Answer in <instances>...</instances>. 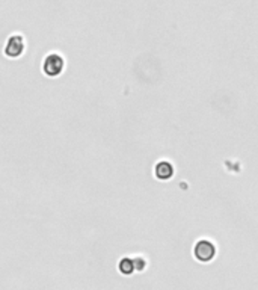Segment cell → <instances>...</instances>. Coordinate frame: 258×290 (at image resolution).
Masks as SVG:
<instances>
[{"instance_id": "obj_3", "label": "cell", "mask_w": 258, "mask_h": 290, "mask_svg": "<svg viewBox=\"0 0 258 290\" xmlns=\"http://www.w3.org/2000/svg\"><path fill=\"white\" fill-rule=\"evenodd\" d=\"M26 49V43L24 38L20 33H14L8 38L6 44H5V55L11 59H17L24 53Z\"/></svg>"}, {"instance_id": "obj_4", "label": "cell", "mask_w": 258, "mask_h": 290, "mask_svg": "<svg viewBox=\"0 0 258 290\" xmlns=\"http://www.w3.org/2000/svg\"><path fill=\"white\" fill-rule=\"evenodd\" d=\"M154 176L156 179L162 180V182H168L174 177V165L168 160H162L156 165L154 168Z\"/></svg>"}, {"instance_id": "obj_1", "label": "cell", "mask_w": 258, "mask_h": 290, "mask_svg": "<svg viewBox=\"0 0 258 290\" xmlns=\"http://www.w3.org/2000/svg\"><path fill=\"white\" fill-rule=\"evenodd\" d=\"M218 254V246L210 239H199L193 246V257L201 263H210Z\"/></svg>"}, {"instance_id": "obj_5", "label": "cell", "mask_w": 258, "mask_h": 290, "mask_svg": "<svg viewBox=\"0 0 258 290\" xmlns=\"http://www.w3.org/2000/svg\"><path fill=\"white\" fill-rule=\"evenodd\" d=\"M118 271L122 275H132L136 271L135 259H132V257H124V259H121L119 263H118Z\"/></svg>"}, {"instance_id": "obj_2", "label": "cell", "mask_w": 258, "mask_h": 290, "mask_svg": "<svg viewBox=\"0 0 258 290\" xmlns=\"http://www.w3.org/2000/svg\"><path fill=\"white\" fill-rule=\"evenodd\" d=\"M65 68V59L59 53H50L44 58L42 62V71L49 77H58L62 74Z\"/></svg>"}, {"instance_id": "obj_6", "label": "cell", "mask_w": 258, "mask_h": 290, "mask_svg": "<svg viewBox=\"0 0 258 290\" xmlns=\"http://www.w3.org/2000/svg\"><path fill=\"white\" fill-rule=\"evenodd\" d=\"M135 266H136V271L142 272V271H145V268H147V260H145L144 257L138 256V257H135Z\"/></svg>"}]
</instances>
